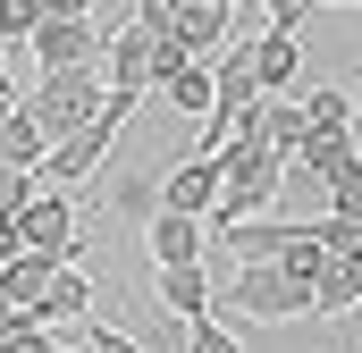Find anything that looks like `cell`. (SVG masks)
<instances>
[{"label": "cell", "mask_w": 362, "mask_h": 353, "mask_svg": "<svg viewBox=\"0 0 362 353\" xmlns=\"http://www.w3.org/2000/svg\"><path fill=\"white\" fill-rule=\"evenodd\" d=\"M329 219H362V160L329 176Z\"/></svg>", "instance_id": "cell-24"}, {"label": "cell", "mask_w": 362, "mask_h": 353, "mask_svg": "<svg viewBox=\"0 0 362 353\" xmlns=\"http://www.w3.org/2000/svg\"><path fill=\"white\" fill-rule=\"evenodd\" d=\"M211 227V244H228L236 261H278V244L295 236L286 219H202Z\"/></svg>", "instance_id": "cell-11"}, {"label": "cell", "mask_w": 362, "mask_h": 353, "mask_svg": "<svg viewBox=\"0 0 362 353\" xmlns=\"http://www.w3.org/2000/svg\"><path fill=\"white\" fill-rule=\"evenodd\" d=\"M42 25V0H0V42H25Z\"/></svg>", "instance_id": "cell-25"}, {"label": "cell", "mask_w": 362, "mask_h": 353, "mask_svg": "<svg viewBox=\"0 0 362 353\" xmlns=\"http://www.w3.org/2000/svg\"><path fill=\"white\" fill-rule=\"evenodd\" d=\"M85 353H144V345H135L127 328H93V345H85Z\"/></svg>", "instance_id": "cell-28"}, {"label": "cell", "mask_w": 362, "mask_h": 353, "mask_svg": "<svg viewBox=\"0 0 362 353\" xmlns=\"http://www.w3.org/2000/svg\"><path fill=\"white\" fill-rule=\"evenodd\" d=\"M42 17H93V0H42Z\"/></svg>", "instance_id": "cell-29"}, {"label": "cell", "mask_w": 362, "mask_h": 353, "mask_svg": "<svg viewBox=\"0 0 362 353\" xmlns=\"http://www.w3.org/2000/svg\"><path fill=\"white\" fill-rule=\"evenodd\" d=\"M152 294H160L169 320H202V311L219 303V269H211V261H194V269H152Z\"/></svg>", "instance_id": "cell-8"}, {"label": "cell", "mask_w": 362, "mask_h": 353, "mask_svg": "<svg viewBox=\"0 0 362 353\" xmlns=\"http://www.w3.org/2000/svg\"><path fill=\"white\" fill-rule=\"evenodd\" d=\"M312 126H303V101H286V92H262V143L270 152H295Z\"/></svg>", "instance_id": "cell-19"}, {"label": "cell", "mask_w": 362, "mask_h": 353, "mask_svg": "<svg viewBox=\"0 0 362 353\" xmlns=\"http://www.w3.org/2000/svg\"><path fill=\"white\" fill-rule=\"evenodd\" d=\"M253 101H262L253 51H245V42H228V51L211 59V109H228V118H236V109H253Z\"/></svg>", "instance_id": "cell-12"}, {"label": "cell", "mask_w": 362, "mask_h": 353, "mask_svg": "<svg viewBox=\"0 0 362 353\" xmlns=\"http://www.w3.org/2000/svg\"><path fill=\"white\" fill-rule=\"evenodd\" d=\"M0 160H17V169H42V160H51V135L25 118V101L0 118Z\"/></svg>", "instance_id": "cell-16"}, {"label": "cell", "mask_w": 362, "mask_h": 353, "mask_svg": "<svg viewBox=\"0 0 362 353\" xmlns=\"http://www.w3.org/2000/svg\"><path fill=\"white\" fill-rule=\"evenodd\" d=\"M160 101H169L177 118H211V59H185L177 76L160 85Z\"/></svg>", "instance_id": "cell-18"}, {"label": "cell", "mask_w": 362, "mask_h": 353, "mask_svg": "<svg viewBox=\"0 0 362 353\" xmlns=\"http://www.w3.org/2000/svg\"><path fill=\"white\" fill-rule=\"evenodd\" d=\"M0 85H8V42H0Z\"/></svg>", "instance_id": "cell-31"}, {"label": "cell", "mask_w": 362, "mask_h": 353, "mask_svg": "<svg viewBox=\"0 0 362 353\" xmlns=\"http://www.w3.org/2000/svg\"><path fill=\"white\" fill-rule=\"evenodd\" d=\"M320 261H329V253H320V236H312V227H303V219H295V236H286V244H278V269H286V277H303V286H312V277H320Z\"/></svg>", "instance_id": "cell-21"}, {"label": "cell", "mask_w": 362, "mask_h": 353, "mask_svg": "<svg viewBox=\"0 0 362 353\" xmlns=\"http://www.w3.org/2000/svg\"><path fill=\"white\" fill-rule=\"evenodd\" d=\"M34 320H42V328H59V320H93V277H85V269H59L51 294L34 303Z\"/></svg>", "instance_id": "cell-15"}, {"label": "cell", "mask_w": 362, "mask_h": 353, "mask_svg": "<svg viewBox=\"0 0 362 353\" xmlns=\"http://www.w3.org/2000/svg\"><path fill=\"white\" fill-rule=\"evenodd\" d=\"M101 202H110L118 219H135V227H144V219L160 210V169H135V176H110V193H101Z\"/></svg>", "instance_id": "cell-17"}, {"label": "cell", "mask_w": 362, "mask_h": 353, "mask_svg": "<svg viewBox=\"0 0 362 353\" xmlns=\"http://www.w3.org/2000/svg\"><path fill=\"white\" fill-rule=\"evenodd\" d=\"M337 8H362V0H337Z\"/></svg>", "instance_id": "cell-34"}, {"label": "cell", "mask_w": 362, "mask_h": 353, "mask_svg": "<svg viewBox=\"0 0 362 353\" xmlns=\"http://www.w3.org/2000/svg\"><path fill=\"white\" fill-rule=\"evenodd\" d=\"M51 353H85V345H51Z\"/></svg>", "instance_id": "cell-32"}, {"label": "cell", "mask_w": 362, "mask_h": 353, "mask_svg": "<svg viewBox=\"0 0 362 353\" xmlns=\"http://www.w3.org/2000/svg\"><path fill=\"white\" fill-rule=\"evenodd\" d=\"M312 236H320V253H329V261H362V219H320Z\"/></svg>", "instance_id": "cell-23"}, {"label": "cell", "mask_w": 362, "mask_h": 353, "mask_svg": "<svg viewBox=\"0 0 362 353\" xmlns=\"http://www.w3.org/2000/svg\"><path fill=\"white\" fill-rule=\"evenodd\" d=\"M362 303V261H320L312 277V320H354Z\"/></svg>", "instance_id": "cell-14"}, {"label": "cell", "mask_w": 362, "mask_h": 353, "mask_svg": "<svg viewBox=\"0 0 362 353\" xmlns=\"http://www.w3.org/2000/svg\"><path fill=\"white\" fill-rule=\"evenodd\" d=\"M17 244H34V253H59V261L76 269V193H59V185H34L25 193V210H17Z\"/></svg>", "instance_id": "cell-4"}, {"label": "cell", "mask_w": 362, "mask_h": 353, "mask_svg": "<svg viewBox=\"0 0 362 353\" xmlns=\"http://www.w3.org/2000/svg\"><path fill=\"white\" fill-rule=\"evenodd\" d=\"M262 8H270V25H295V34H303V17H312V0H262Z\"/></svg>", "instance_id": "cell-27"}, {"label": "cell", "mask_w": 362, "mask_h": 353, "mask_svg": "<svg viewBox=\"0 0 362 353\" xmlns=\"http://www.w3.org/2000/svg\"><path fill=\"white\" fill-rule=\"evenodd\" d=\"M101 42H110V34H93V17H42V25L25 34L34 68H85V59H101Z\"/></svg>", "instance_id": "cell-6"}, {"label": "cell", "mask_w": 362, "mask_h": 353, "mask_svg": "<svg viewBox=\"0 0 362 353\" xmlns=\"http://www.w3.org/2000/svg\"><path fill=\"white\" fill-rule=\"evenodd\" d=\"M185 353H245V337L219 311H202V320H185Z\"/></svg>", "instance_id": "cell-22"}, {"label": "cell", "mask_w": 362, "mask_h": 353, "mask_svg": "<svg viewBox=\"0 0 362 353\" xmlns=\"http://www.w3.org/2000/svg\"><path fill=\"white\" fill-rule=\"evenodd\" d=\"M228 8H236V0H228Z\"/></svg>", "instance_id": "cell-36"}, {"label": "cell", "mask_w": 362, "mask_h": 353, "mask_svg": "<svg viewBox=\"0 0 362 353\" xmlns=\"http://www.w3.org/2000/svg\"><path fill=\"white\" fill-rule=\"evenodd\" d=\"M160 210H185V219H211L219 210V160L211 152H185L160 169Z\"/></svg>", "instance_id": "cell-5"}, {"label": "cell", "mask_w": 362, "mask_h": 353, "mask_svg": "<svg viewBox=\"0 0 362 353\" xmlns=\"http://www.w3.org/2000/svg\"><path fill=\"white\" fill-rule=\"evenodd\" d=\"M211 160H219V210L211 219H270L278 185H286V152H270V143H228Z\"/></svg>", "instance_id": "cell-1"}, {"label": "cell", "mask_w": 362, "mask_h": 353, "mask_svg": "<svg viewBox=\"0 0 362 353\" xmlns=\"http://www.w3.org/2000/svg\"><path fill=\"white\" fill-rule=\"evenodd\" d=\"M354 311H362V303H354Z\"/></svg>", "instance_id": "cell-37"}, {"label": "cell", "mask_w": 362, "mask_h": 353, "mask_svg": "<svg viewBox=\"0 0 362 353\" xmlns=\"http://www.w3.org/2000/svg\"><path fill=\"white\" fill-rule=\"evenodd\" d=\"M253 51V76H262V92H295V68H303V34L295 25H270L262 42H245Z\"/></svg>", "instance_id": "cell-13"}, {"label": "cell", "mask_w": 362, "mask_h": 353, "mask_svg": "<svg viewBox=\"0 0 362 353\" xmlns=\"http://www.w3.org/2000/svg\"><path fill=\"white\" fill-rule=\"evenodd\" d=\"M144 244H152V269H194V261H211V227L185 219V210H152V219H144Z\"/></svg>", "instance_id": "cell-7"}, {"label": "cell", "mask_w": 362, "mask_h": 353, "mask_svg": "<svg viewBox=\"0 0 362 353\" xmlns=\"http://www.w3.org/2000/svg\"><path fill=\"white\" fill-rule=\"evenodd\" d=\"M303 126H312V135L354 126V92H346V85H312V92H303Z\"/></svg>", "instance_id": "cell-20"}, {"label": "cell", "mask_w": 362, "mask_h": 353, "mask_svg": "<svg viewBox=\"0 0 362 353\" xmlns=\"http://www.w3.org/2000/svg\"><path fill=\"white\" fill-rule=\"evenodd\" d=\"M312 8H337V0H312Z\"/></svg>", "instance_id": "cell-33"}, {"label": "cell", "mask_w": 362, "mask_h": 353, "mask_svg": "<svg viewBox=\"0 0 362 353\" xmlns=\"http://www.w3.org/2000/svg\"><path fill=\"white\" fill-rule=\"evenodd\" d=\"M211 311H245V320H303L312 311V286L303 277H286L278 261H236V277L219 286V303Z\"/></svg>", "instance_id": "cell-3"}, {"label": "cell", "mask_w": 362, "mask_h": 353, "mask_svg": "<svg viewBox=\"0 0 362 353\" xmlns=\"http://www.w3.org/2000/svg\"><path fill=\"white\" fill-rule=\"evenodd\" d=\"M354 118H362V92H354Z\"/></svg>", "instance_id": "cell-35"}, {"label": "cell", "mask_w": 362, "mask_h": 353, "mask_svg": "<svg viewBox=\"0 0 362 353\" xmlns=\"http://www.w3.org/2000/svg\"><path fill=\"white\" fill-rule=\"evenodd\" d=\"M101 92H110L101 59H85V68H42V76H34V92H25V118L59 143V135H76L93 109H101Z\"/></svg>", "instance_id": "cell-2"}, {"label": "cell", "mask_w": 362, "mask_h": 353, "mask_svg": "<svg viewBox=\"0 0 362 353\" xmlns=\"http://www.w3.org/2000/svg\"><path fill=\"white\" fill-rule=\"evenodd\" d=\"M59 269H68L59 253H34V244H17V253L0 261V294H8L17 311H34V303L51 294V277H59Z\"/></svg>", "instance_id": "cell-10"}, {"label": "cell", "mask_w": 362, "mask_h": 353, "mask_svg": "<svg viewBox=\"0 0 362 353\" xmlns=\"http://www.w3.org/2000/svg\"><path fill=\"white\" fill-rule=\"evenodd\" d=\"M25 193H34V169H17V160H0V210H8V219L25 210Z\"/></svg>", "instance_id": "cell-26"}, {"label": "cell", "mask_w": 362, "mask_h": 353, "mask_svg": "<svg viewBox=\"0 0 362 353\" xmlns=\"http://www.w3.org/2000/svg\"><path fill=\"white\" fill-rule=\"evenodd\" d=\"M8 109H17V85H0V118H8Z\"/></svg>", "instance_id": "cell-30"}, {"label": "cell", "mask_w": 362, "mask_h": 353, "mask_svg": "<svg viewBox=\"0 0 362 353\" xmlns=\"http://www.w3.org/2000/svg\"><path fill=\"white\" fill-rule=\"evenodd\" d=\"M354 160H362L354 126H329V135H303V143L286 152V176H320V185H329L337 169H354Z\"/></svg>", "instance_id": "cell-9"}]
</instances>
